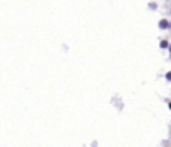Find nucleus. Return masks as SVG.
Segmentation results:
<instances>
[{"label":"nucleus","instance_id":"nucleus-1","mask_svg":"<svg viewBox=\"0 0 171 147\" xmlns=\"http://www.w3.org/2000/svg\"><path fill=\"white\" fill-rule=\"evenodd\" d=\"M168 27H169V23L166 22V20H161L160 22V28H168Z\"/></svg>","mask_w":171,"mask_h":147},{"label":"nucleus","instance_id":"nucleus-2","mask_svg":"<svg viewBox=\"0 0 171 147\" xmlns=\"http://www.w3.org/2000/svg\"><path fill=\"white\" fill-rule=\"evenodd\" d=\"M166 78H168V79L171 81V73H168V75H166Z\"/></svg>","mask_w":171,"mask_h":147},{"label":"nucleus","instance_id":"nucleus-3","mask_svg":"<svg viewBox=\"0 0 171 147\" xmlns=\"http://www.w3.org/2000/svg\"><path fill=\"white\" fill-rule=\"evenodd\" d=\"M169 51H171V45H169Z\"/></svg>","mask_w":171,"mask_h":147}]
</instances>
